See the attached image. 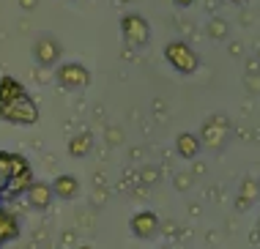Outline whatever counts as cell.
I'll use <instances>...</instances> for the list:
<instances>
[{"instance_id":"6da1fadb","label":"cell","mask_w":260,"mask_h":249,"mask_svg":"<svg viewBox=\"0 0 260 249\" xmlns=\"http://www.w3.org/2000/svg\"><path fill=\"white\" fill-rule=\"evenodd\" d=\"M0 120H9V123H17V126H33L39 120V107L25 90L22 96L0 104Z\"/></svg>"},{"instance_id":"7a4b0ae2","label":"cell","mask_w":260,"mask_h":249,"mask_svg":"<svg viewBox=\"0 0 260 249\" xmlns=\"http://www.w3.org/2000/svg\"><path fill=\"white\" fill-rule=\"evenodd\" d=\"M165 58L178 74H192V71H198V66H200V58L194 55V49L189 47L186 41H170V44L165 47Z\"/></svg>"},{"instance_id":"3957f363","label":"cell","mask_w":260,"mask_h":249,"mask_svg":"<svg viewBox=\"0 0 260 249\" xmlns=\"http://www.w3.org/2000/svg\"><path fill=\"white\" fill-rule=\"evenodd\" d=\"M121 30H123L126 44H132V47H145L151 39V25L140 14H126L121 19Z\"/></svg>"},{"instance_id":"277c9868","label":"cell","mask_w":260,"mask_h":249,"mask_svg":"<svg viewBox=\"0 0 260 249\" xmlns=\"http://www.w3.org/2000/svg\"><path fill=\"white\" fill-rule=\"evenodd\" d=\"M55 80L66 90H80L90 82V71L82 63H60L58 71H55Z\"/></svg>"},{"instance_id":"5b68a950","label":"cell","mask_w":260,"mask_h":249,"mask_svg":"<svg viewBox=\"0 0 260 249\" xmlns=\"http://www.w3.org/2000/svg\"><path fill=\"white\" fill-rule=\"evenodd\" d=\"M63 49H60V41L52 39V36H39L36 41H33V58H36L39 66L50 69L55 63L60 60Z\"/></svg>"},{"instance_id":"8992f818","label":"cell","mask_w":260,"mask_h":249,"mask_svg":"<svg viewBox=\"0 0 260 249\" xmlns=\"http://www.w3.org/2000/svg\"><path fill=\"white\" fill-rule=\"evenodd\" d=\"M132 233H135L137 238H143V241H148L153 236H159V216L153 211H140L132 216Z\"/></svg>"},{"instance_id":"52a82bcc","label":"cell","mask_w":260,"mask_h":249,"mask_svg":"<svg viewBox=\"0 0 260 249\" xmlns=\"http://www.w3.org/2000/svg\"><path fill=\"white\" fill-rule=\"evenodd\" d=\"M25 195H27L30 208H36V211H47L52 205V200H55L52 186L47 181H30V186L25 189Z\"/></svg>"},{"instance_id":"ba28073f","label":"cell","mask_w":260,"mask_h":249,"mask_svg":"<svg viewBox=\"0 0 260 249\" xmlns=\"http://www.w3.org/2000/svg\"><path fill=\"white\" fill-rule=\"evenodd\" d=\"M228 134H230V126L224 118H214L203 126V142L211 148H222L224 140H228Z\"/></svg>"},{"instance_id":"9c48e42d","label":"cell","mask_w":260,"mask_h":249,"mask_svg":"<svg viewBox=\"0 0 260 249\" xmlns=\"http://www.w3.org/2000/svg\"><path fill=\"white\" fill-rule=\"evenodd\" d=\"M50 186H52V195L60 197V200H74L80 195V181L74 175H58Z\"/></svg>"},{"instance_id":"30bf717a","label":"cell","mask_w":260,"mask_h":249,"mask_svg":"<svg viewBox=\"0 0 260 249\" xmlns=\"http://www.w3.org/2000/svg\"><path fill=\"white\" fill-rule=\"evenodd\" d=\"M19 238V222L14 213H9L6 208H0V244H9V241Z\"/></svg>"},{"instance_id":"8fae6325","label":"cell","mask_w":260,"mask_h":249,"mask_svg":"<svg viewBox=\"0 0 260 249\" xmlns=\"http://www.w3.org/2000/svg\"><path fill=\"white\" fill-rule=\"evenodd\" d=\"M175 148H178V153L184 156V159H194V156L200 153L203 142H200L198 134H189V132H184V134H178V140H175Z\"/></svg>"},{"instance_id":"7c38bea8","label":"cell","mask_w":260,"mask_h":249,"mask_svg":"<svg viewBox=\"0 0 260 249\" xmlns=\"http://www.w3.org/2000/svg\"><path fill=\"white\" fill-rule=\"evenodd\" d=\"M90 148H93V137H90L88 132H82V134H77V137H72V142H69V156L82 159V156L90 153Z\"/></svg>"},{"instance_id":"4fadbf2b","label":"cell","mask_w":260,"mask_h":249,"mask_svg":"<svg viewBox=\"0 0 260 249\" xmlns=\"http://www.w3.org/2000/svg\"><path fill=\"white\" fill-rule=\"evenodd\" d=\"M22 94H25V88L14 80V77H3V80H0V104L11 102V99L22 96Z\"/></svg>"},{"instance_id":"5bb4252c","label":"cell","mask_w":260,"mask_h":249,"mask_svg":"<svg viewBox=\"0 0 260 249\" xmlns=\"http://www.w3.org/2000/svg\"><path fill=\"white\" fill-rule=\"evenodd\" d=\"M208 30H211V36H214V39H222V36H224V22H214Z\"/></svg>"},{"instance_id":"9a60e30c","label":"cell","mask_w":260,"mask_h":249,"mask_svg":"<svg viewBox=\"0 0 260 249\" xmlns=\"http://www.w3.org/2000/svg\"><path fill=\"white\" fill-rule=\"evenodd\" d=\"M173 3H175V6H178V9H186V6H192V3H194V0H173Z\"/></svg>"},{"instance_id":"2e32d148","label":"cell","mask_w":260,"mask_h":249,"mask_svg":"<svg viewBox=\"0 0 260 249\" xmlns=\"http://www.w3.org/2000/svg\"><path fill=\"white\" fill-rule=\"evenodd\" d=\"M230 3H244V0H230Z\"/></svg>"},{"instance_id":"e0dca14e","label":"cell","mask_w":260,"mask_h":249,"mask_svg":"<svg viewBox=\"0 0 260 249\" xmlns=\"http://www.w3.org/2000/svg\"><path fill=\"white\" fill-rule=\"evenodd\" d=\"M80 249H88V246H80Z\"/></svg>"},{"instance_id":"ac0fdd59","label":"cell","mask_w":260,"mask_h":249,"mask_svg":"<svg viewBox=\"0 0 260 249\" xmlns=\"http://www.w3.org/2000/svg\"><path fill=\"white\" fill-rule=\"evenodd\" d=\"M0 249H3V244H0Z\"/></svg>"},{"instance_id":"d6986e66","label":"cell","mask_w":260,"mask_h":249,"mask_svg":"<svg viewBox=\"0 0 260 249\" xmlns=\"http://www.w3.org/2000/svg\"><path fill=\"white\" fill-rule=\"evenodd\" d=\"M161 249H165V246H161Z\"/></svg>"}]
</instances>
